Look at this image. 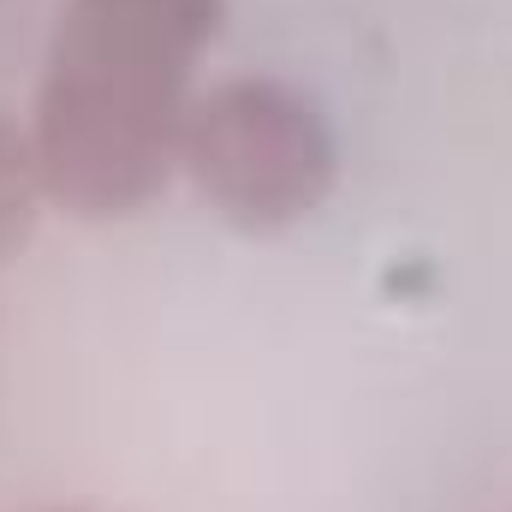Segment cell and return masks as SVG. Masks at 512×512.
Returning a JSON list of instances; mask_svg holds the SVG:
<instances>
[{"instance_id": "6da1fadb", "label": "cell", "mask_w": 512, "mask_h": 512, "mask_svg": "<svg viewBox=\"0 0 512 512\" xmlns=\"http://www.w3.org/2000/svg\"><path fill=\"white\" fill-rule=\"evenodd\" d=\"M215 24L221 0H66L30 126L60 209L108 221L167 185Z\"/></svg>"}, {"instance_id": "7a4b0ae2", "label": "cell", "mask_w": 512, "mask_h": 512, "mask_svg": "<svg viewBox=\"0 0 512 512\" xmlns=\"http://www.w3.org/2000/svg\"><path fill=\"white\" fill-rule=\"evenodd\" d=\"M179 167L233 227L274 233L328 197L334 131L304 90L280 78H227L191 102Z\"/></svg>"}, {"instance_id": "3957f363", "label": "cell", "mask_w": 512, "mask_h": 512, "mask_svg": "<svg viewBox=\"0 0 512 512\" xmlns=\"http://www.w3.org/2000/svg\"><path fill=\"white\" fill-rule=\"evenodd\" d=\"M42 197H48V185H42V161H36L30 131H18L0 114V262L30 239Z\"/></svg>"}, {"instance_id": "277c9868", "label": "cell", "mask_w": 512, "mask_h": 512, "mask_svg": "<svg viewBox=\"0 0 512 512\" xmlns=\"http://www.w3.org/2000/svg\"><path fill=\"white\" fill-rule=\"evenodd\" d=\"M48 512H66V507H48Z\"/></svg>"}]
</instances>
